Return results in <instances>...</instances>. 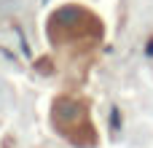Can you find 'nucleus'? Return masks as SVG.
<instances>
[{"label": "nucleus", "instance_id": "obj_2", "mask_svg": "<svg viewBox=\"0 0 153 148\" xmlns=\"http://www.w3.org/2000/svg\"><path fill=\"white\" fill-rule=\"evenodd\" d=\"M51 127L62 140H67L75 148H94L97 146V127L91 121L89 102L83 97L59 94L51 102Z\"/></svg>", "mask_w": 153, "mask_h": 148}, {"label": "nucleus", "instance_id": "obj_1", "mask_svg": "<svg viewBox=\"0 0 153 148\" xmlns=\"http://www.w3.org/2000/svg\"><path fill=\"white\" fill-rule=\"evenodd\" d=\"M48 40L56 49H70V51H89L100 43L102 38V22L83 5L67 3L59 5L46 24Z\"/></svg>", "mask_w": 153, "mask_h": 148}]
</instances>
